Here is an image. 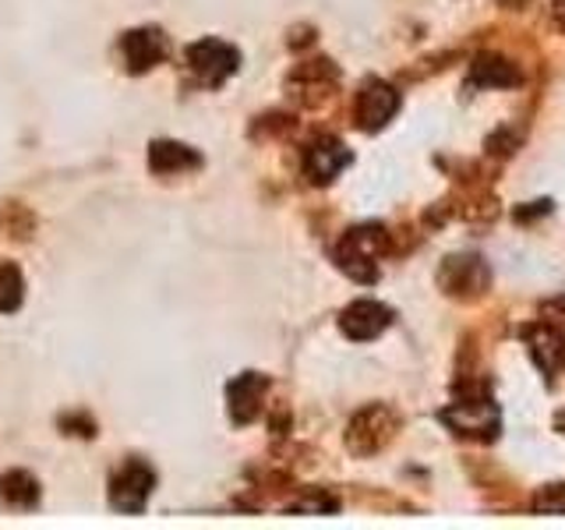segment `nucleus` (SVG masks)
<instances>
[{"label": "nucleus", "mask_w": 565, "mask_h": 530, "mask_svg": "<svg viewBox=\"0 0 565 530\" xmlns=\"http://www.w3.org/2000/svg\"><path fill=\"white\" fill-rule=\"evenodd\" d=\"M388 326H393V308H385L382 300H353V305L340 315V329L350 340H375Z\"/></svg>", "instance_id": "nucleus-10"}, {"label": "nucleus", "mask_w": 565, "mask_h": 530, "mask_svg": "<svg viewBox=\"0 0 565 530\" xmlns=\"http://www.w3.org/2000/svg\"><path fill=\"white\" fill-rule=\"evenodd\" d=\"M0 499L11 509H35L43 499V488L29 470H8L0 477Z\"/></svg>", "instance_id": "nucleus-14"}, {"label": "nucleus", "mask_w": 565, "mask_h": 530, "mask_svg": "<svg viewBox=\"0 0 565 530\" xmlns=\"http://www.w3.org/2000/svg\"><path fill=\"white\" fill-rule=\"evenodd\" d=\"M61 428H82L85 438H93V435H96V421H93V417H85V414H64V417H61Z\"/></svg>", "instance_id": "nucleus-17"}, {"label": "nucleus", "mask_w": 565, "mask_h": 530, "mask_svg": "<svg viewBox=\"0 0 565 530\" xmlns=\"http://www.w3.org/2000/svg\"><path fill=\"white\" fill-rule=\"evenodd\" d=\"M350 159L353 156L340 138L322 135L305 149V173L311 177V184H329V181H335V173L343 167H350Z\"/></svg>", "instance_id": "nucleus-11"}, {"label": "nucleus", "mask_w": 565, "mask_h": 530, "mask_svg": "<svg viewBox=\"0 0 565 530\" xmlns=\"http://www.w3.org/2000/svg\"><path fill=\"white\" fill-rule=\"evenodd\" d=\"M558 25L565 29V0H558Z\"/></svg>", "instance_id": "nucleus-18"}, {"label": "nucleus", "mask_w": 565, "mask_h": 530, "mask_svg": "<svg viewBox=\"0 0 565 530\" xmlns=\"http://www.w3.org/2000/svg\"><path fill=\"white\" fill-rule=\"evenodd\" d=\"M120 53H124V64H128L131 75H146V71L167 61L170 40L159 29H135V32L120 35Z\"/></svg>", "instance_id": "nucleus-6"}, {"label": "nucleus", "mask_w": 565, "mask_h": 530, "mask_svg": "<svg viewBox=\"0 0 565 530\" xmlns=\"http://www.w3.org/2000/svg\"><path fill=\"white\" fill-rule=\"evenodd\" d=\"M526 343L534 361L544 368V375L552 379L555 371L565 364V332L555 326H537V329H526Z\"/></svg>", "instance_id": "nucleus-12"}, {"label": "nucleus", "mask_w": 565, "mask_h": 530, "mask_svg": "<svg viewBox=\"0 0 565 530\" xmlns=\"http://www.w3.org/2000/svg\"><path fill=\"white\" fill-rule=\"evenodd\" d=\"M393 432H396V417H393V411H385V406H367L364 414L353 417L350 432H347V446H350L353 453H361V456L379 453V449L385 446V442L393 438Z\"/></svg>", "instance_id": "nucleus-8"}, {"label": "nucleus", "mask_w": 565, "mask_h": 530, "mask_svg": "<svg viewBox=\"0 0 565 530\" xmlns=\"http://www.w3.org/2000/svg\"><path fill=\"white\" fill-rule=\"evenodd\" d=\"M382 252H385V230L382 226H358L335 244V265L358 283H375Z\"/></svg>", "instance_id": "nucleus-1"}, {"label": "nucleus", "mask_w": 565, "mask_h": 530, "mask_svg": "<svg viewBox=\"0 0 565 530\" xmlns=\"http://www.w3.org/2000/svg\"><path fill=\"white\" fill-rule=\"evenodd\" d=\"M441 421L449 424L452 432L459 435H470V438H481V435H494L499 432V406H494L488 396H470V400H459L452 406H446V411L438 414Z\"/></svg>", "instance_id": "nucleus-4"}, {"label": "nucleus", "mask_w": 565, "mask_h": 530, "mask_svg": "<svg viewBox=\"0 0 565 530\" xmlns=\"http://www.w3.org/2000/svg\"><path fill=\"white\" fill-rule=\"evenodd\" d=\"M149 167L152 173L167 177V173H188V170H199L202 167V156L181 146V141H152L149 149Z\"/></svg>", "instance_id": "nucleus-13"}, {"label": "nucleus", "mask_w": 565, "mask_h": 530, "mask_svg": "<svg viewBox=\"0 0 565 530\" xmlns=\"http://www.w3.org/2000/svg\"><path fill=\"white\" fill-rule=\"evenodd\" d=\"M156 488V470L141 459H128L110 481V502L120 512H141Z\"/></svg>", "instance_id": "nucleus-3"}, {"label": "nucleus", "mask_w": 565, "mask_h": 530, "mask_svg": "<svg viewBox=\"0 0 565 530\" xmlns=\"http://www.w3.org/2000/svg\"><path fill=\"white\" fill-rule=\"evenodd\" d=\"M18 305H22V273L0 258V311H14Z\"/></svg>", "instance_id": "nucleus-16"}, {"label": "nucleus", "mask_w": 565, "mask_h": 530, "mask_svg": "<svg viewBox=\"0 0 565 530\" xmlns=\"http://www.w3.org/2000/svg\"><path fill=\"white\" fill-rule=\"evenodd\" d=\"M473 82H481V85H516L520 75L499 57H481L473 64Z\"/></svg>", "instance_id": "nucleus-15"}, {"label": "nucleus", "mask_w": 565, "mask_h": 530, "mask_svg": "<svg viewBox=\"0 0 565 530\" xmlns=\"http://www.w3.org/2000/svg\"><path fill=\"white\" fill-rule=\"evenodd\" d=\"M273 382L258 375V371H244L234 382L226 385V403H230V417L234 424H252L262 406H265V396H269Z\"/></svg>", "instance_id": "nucleus-9"}, {"label": "nucleus", "mask_w": 565, "mask_h": 530, "mask_svg": "<svg viewBox=\"0 0 565 530\" xmlns=\"http://www.w3.org/2000/svg\"><path fill=\"white\" fill-rule=\"evenodd\" d=\"M335 78H340V71L332 67V61H305V64H297V67L290 71L287 93H290L297 103L318 106V103H326V99L332 96Z\"/></svg>", "instance_id": "nucleus-5"}, {"label": "nucleus", "mask_w": 565, "mask_h": 530, "mask_svg": "<svg viewBox=\"0 0 565 530\" xmlns=\"http://www.w3.org/2000/svg\"><path fill=\"white\" fill-rule=\"evenodd\" d=\"M184 64H188L191 75L199 78V85L216 88L241 67V53H237V46H230L223 40H212L209 35V40H199L184 50Z\"/></svg>", "instance_id": "nucleus-2"}, {"label": "nucleus", "mask_w": 565, "mask_h": 530, "mask_svg": "<svg viewBox=\"0 0 565 530\" xmlns=\"http://www.w3.org/2000/svg\"><path fill=\"white\" fill-rule=\"evenodd\" d=\"M399 110V93L393 85H385L382 78H367L361 85L358 93V106H353V117H358V124L364 131H379L388 124V117H393Z\"/></svg>", "instance_id": "nucleus-7"}]
</instances>
